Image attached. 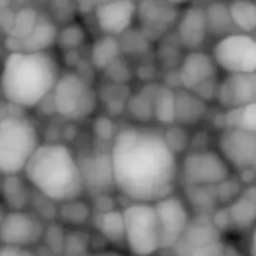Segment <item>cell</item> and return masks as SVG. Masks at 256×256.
Instances as JSON below:
<instances>
[{
    "instance_id": "obj_1",
    "label": "cell",
    "mask_w": 256,
    "mask_h": 256,
    "mask_svg": "<svg viewBox=\"0 0 256 256\" xmlns=\"http://www.w3.org/2000/svg\"><path fill=\"white\" fill-rule=\"evenodd\" d=\"M114 188L132 202L154 204L174 190L177 156L154 129H118L110 152Z\"/></svg>"
},
{
    "instance_id": "obj_2",
    "label": "cell",
    "mask_w": 256,
    "mask_h": 256,
    "mask_svg": "<svg viewBox=\"0 0 256 256\" xmlns=\"http://www.w3.org/2000/svg\"><path fill=\"white\" fill-rule=\"evenodd\" d=\"M58 76V63L50 51L9 52L0 72L2 94L16 108H32L50 96Z\"/></svg>"
},
{
    "instance_id": "obj_3",
    "label": "cell",
    "mask_w": 256,
    "mask_h": 256,
    "mask_svg": "<svg viewBox=\"0 0 256 256\" xmlns=\"http://www.w3.org/2000/svg\"><path fill=\"white\" fill-rule=\"evenodd\" d=\"M22 172L28 184L51 202L80 200L84 192L80 164L64 144H40Z\"/></svg>"
},
{
    "instance_id": "obj_4",
    "label": "cell",
    "mask_w": 256,
    "mask_h": 256,
    "mask_svg": "<svg viewBox=\"0 0 256 256\" xmlns=\"http://www.w3.org/2000/svg\"><path fill=\"white\" fill-rule=\"evenodd\" d=\"M40 146L38 128L22 116L0 118V174L20 176Z\"/></svg>"
},
{
    "instance_id": "obj_5",
    "label": "cell",
    "mask_w": 256,
    "mask_h": 256,
    "mask_svg": "<svg viewBox=\"0 0 256 256\" xmlns=\"http://www.w3.org/2000/svg\"><path fill=\"white\" fill-rule=\"evenodd\" d=\"M98 105V92L86 76L75 70L60 74L52 88V106L60 117L81 122L93 116Z\"/></svg>"
},
{
    "instance_id": "obj_6",
    "label": "cell",
    "mask_w": 256,
    "mask_h": 256,
    "mask_svg": "<svg viewBox=\"0 0 256 256\" xmlns=\"http://www.w3.org/2000/svg\"><path fill=\"white\" fill-rule=\"evenodd\" d=\"M124 244L135 256H152L159 250V222L153 204L132 202L122 210Z\"/></svg>"
},
{
    "instance_id": "obj_7",
    "label": "cell",
    "mask_w": 256,
    "mask_h": 256,
    "mask_svg": "<svg viewBox=\"0 0 256 256\" xmlns=\"http://www.w3.org/2000/svg\"><path fill=\"white\" fill-rule=\"evenodd\" d=\"M225 160L213 150H196L183 158L178 176L186 188H216L231 177Z\"/></svg>"
},
{
    "instance_id": "obj_8",
    "label": "cell",
    "mask_w": 256,
    "mask_h": 256,
    "mask_svg": "<svg viewBox=\"0 0 256 256\" xmlns=\"http://www.w3.org/2000/svg\"><path fill=\"white\" fill-rule=\"evenodd\" d=\"M216 66L228 74H255L256 42L252 34L234 33L219 39L210 54Z\"/></svg>"
},
{
    "instance_id": "obj_9",
    "label": "cell",
    "mask_w": 256,
    "mask_h": 256,
    "mask_svg": "<svg viewBox=\"0 0 256 256\" xmlns=\"http://www.w3.org/2000/svg\"><path fill=\"white\" fill-rule=\"evenodd\" d=\"M177 256H222L220 232L208 214L190 218L183 236L172 248Z\"/></svg>"
},
{
    "instance_id": "obj_10",
    "label": "cell",
    "mask_w": 256,
    "mask_h": 256,
    "mask_svg": "<svg viewBox=\"0 0 256 256\" xmlns=\"http://www.w3.org/2000/svg\"><path fill=\"white\" fill-rule=\"evenodd\" d=\"M218 153L230 166L243 172L255 168L256 164V134L225 128L218 138Z\"/></svg>"
},
{
    "instance_id": "obj_11",
    "label": "cell",
    "mask_w": 256,
    "mask_h": 256,
    "mask_svg": "<svg viewBox=\"0 0 256 256\" xmlns=\"http://www.w3.org/2000/svg\"><path fill=\"white\" fill-rule=\"evenodd\" d=\"M153 206L159 222V249H172L190 220L189 208L182 198L174 195H170Z\"/></svg>"
},
{
    "instance_id": "obj_12",
    "label": "cell",
    "mask_w": 256,
    "mask_h": 256,
    "mask_svg": "<svg viewBox=\"0 0 256 256\" xmlns=\"http://www.w3.org/2000/svg\"><path fill=\"white\" fill-rule=\"evenodd\" d=\"M45 228L40 218L28 212H9L0 222V240L3 246L28 249L40 242Z\"/></svg>"
},
{
    "instance_id": "obj_13",
    "label": "cell",
    "mask_w": 256,
    "mask_h": 256,
    "mask_svg": "<svg viewBox=\"0 0 256 256\" xmlns=\"http://www.w3.org/2000/svg\"><path fill=\"white\" fill-rule=\"evenodd\" d=\"M93 14L96 24L104 32V34L117 38L129 32L132 27L136 16V3L130 0L100 2L96 3Z\"/></svg>"
},
{
    "instance_id": "obj_14",
    "label": "cell",
    "mask_w": 256,
    "mask_h": 256,
    "mask_svg": "<svg viewBox=\"0 0 256 256\" xmlns=\"http://www.w3.org/2000/svg\"><path fill=\"white\" fill-rule=\"evenodd\" d=\"M255 74H228L218 84L216 100L226 111L255 104Z\"/></svg>"
},
{
    "instance_id": "obj_15",
    "label": "cell",
    "mask_w": 256,
    "mask_h": 256,
    "mask_svg": "<svg viewBox=\"0 0 256 256\" xmlns=\"http://www.w3.org/2000/svg\"><path fill=\"white\" fill-rule=\"evenodd\" d=\"M177 75L183 88L192 92L204 82L216 80L218 66L210 54L201 50L189 51L180 64Z\"/></svg>"
},
{
    "instance_id": "obj_16",
    "label": "cell",
    "mask_w": 256,
    "mask_h": 256,
    "mask_svg": "<svg viewBox=\"0 0 256 256\" xmlns=\"http://www.w3.org/2000/svg\"><path fill=\"white\" fill-rule=\"evenodd\" d=\"M58 27L48 15L39 14L32 33L21 42L6 38V46L10 52H46L57 40Z\"/></svg>"
},
{
    "instance_id": "obj_17",
    "label": "cell",
    "mask_w": 256,
    "mask_h": 256,
    "mask_svg": "<svg viewBox=\"0 0 256 256\" xmlns=\"http://www.w3.org/2000/svg\"><path fill=\"white\" fill-rule=\"evenodd\" d=\"M180 16L177 4L172 3H159V2H142L136 4V16L144 36L148 39L153 33H164L168 30L172 22Z\"/></svg>"
},
{
    "instance_id": "obj_18",
    "label": "cell",
    "mask_w": 256,
    "mask_h": 256,
    "mask_svg": "<svg viewBox=\"0 0 256 256\" xmlns=\"http://www.w3.org/2000/svg\"><path fill=\"white\" fill-rule=\"evenodd\" d=\"M177 36L182 44V46L188 48L189 51H198L207 36V20H206V10L202 6H188L178 16L177 24Z\"/></svg>"
},
{
    "instance_id": "obj_19",
    "label": "cell",
    "mask_w": 256,
    "mask_h": 256,
    "mask_svg": "<svg viewBox=\"0 0 256 256\" xmlns=\"http://www.w3.org/2000/svg\"><path fill=\"white\" fill-rule=\"evenodd\" d=\"M84 189L90 188L98 194L108 192L114 188L110 154H94L84 165H80Z\"/></svg>"
},
{
    "instance_id": "obj_20",
    "label": "cell",
    "mask_w": 256,
    "mask_h": 256,
    "mask_svg": "<svg viewBox=\"0 0 256 256\" xmlns=\"http://www.w3.org/2000/svg\"><path fill=\"white\" fill-rule=\"evenodd\" d=\"M206 112L207 104L195 93L184 88L174 92V123H178L180 128L196 124Z\"/></svg>"
},
{
    "instance_id": "obj_21",
    "label": "cell",
    "mask_w": 256,
    "mask_h": 256,
    "mask_svg": "<svg viewBox=\"0 0 256 256\" xmlns=\"http://www.w3.org/2000/svg\"><path fill=\"white\" fill-rule=\"evenodd\" d=\"M228 218L231 222V228L237 230H249L254 228L256 219V189L255 186H248L242 190V194L226 206Z\"/></svg>"
},
{
    "instance_id": "obj_22",
    "label": "cell",
    "mask_w": 256,
    "mask_h": 256,
    "mask_svg": "<svg viewBox=\"0 0 256 256\" xmlns=\"http://www.w3.org/2000/svg\"><path fill=\"white\" fill-rule=\"evenodd\" d=\"M0 195L9 212H24L30 204V190L18 176H4L0 182Z\"/></svg>"
},
{
    "instance_id": "obj_23",
    "label": "cell",
    "mask_w": 256,
    "mask_h": 256,
    "mask_svg": "<svg viewBox=\"0 0 256 256\" xmlns=\"http://www.w3.org/2000/svg\"><path fill=\"white\" fill-rule=\"evenodd\" d=\"M120 54H122L120 40L117 38L104 34L93 42L92 51H90V62L94 69L105 70L116 60L120 58Z\"/></svg>"
},
{
    "instance_id": "obj_24",
    "label": "cell",
    "mask_w": 256,
    "mask_h": 256,
    "mask_svg": "<svg viewBox=\"0 0 256 256\" xmlns=\"http://www.w3.org/2000/svg\"><path fill=\"white\" fill-rule=\"evenodd\" d=\"M160 84H146L136 93L130 94L126 104L129 114L140 122H150L153 118L154 96Z\"/></svg>"
},
{
    "instance_id": "obj_25",
    "label": "cell",
    "mask_w": 256,
    "mask_h": 256,
    "mask_svg": "<svg viewBox=\"0 0 256 256\" xmlns=\"http://www.w3.org/2000/svg\"><path fill=\"white\" fill-rule=\"evenodd\" d=\"M96 226L100 236L112 246L124 244V222L122 210H108L98 214Z\"/></svg>"
},
{
    "instance_id": "obj_26",
    "label": "cell",
    "mask_w": 256,
    "mask_h": 256,
    "mask_svg": "<svg viewBox=\"0 0 256 256\" xmlns=\"http://www.w3.org/2000/svg\"><path fill=\"white\" fill-rule=\"evenodd\" d=\"M206 10V20H207V30L208 34H214L219 39L234 34V22L230 15V9L226 4L222 3H213L204 8Z\"/></svg>"
},
{
    "instance_id": "obj_27",
    "label": "cell",
    "mask_w": 256,
    "mask_h": 256,
    "mask_svg": "<svg viewBox=\"0 0 256 256\" xmlns=\"http://www.w3.org/2000/svg\"><path fill=\"white\" fill-rule=\"evenodd\" d=\"M39 18V12L34 8H21L16 12H14V18H12V24L8 32V38L14 39V40H24L33 30L36 21Z\"/></svg>"
},
{
    "instance_id": "obj_28",
    "label": "cell",
    "mask_w": 256,
    "mask_h": 256,
    "mask_svg": "<svg viewBox=\"0 0 256 256\" xmlns=\"http://www.w3.org/2000/svg\"><path fill=\"white\" fill-rule=\"evenodd\" d=\"M174 88L166 86H159L154 104H153V118L160 124L171 126L174 123Z\"/></svg>"
},
{
    "instance_id": "obj_29",
    "label": "cell",
    "mask_w": 256,
    "mask_h": 256,
    "mask_svg": "<svg viewBox=\"0 0 256 256\" xmlns=\"http://www.w3.org/2000/svg\"><path fill=\"white\" fill-rule=\"evenodd\" d=\"M225 128L256 134V104L228 110L225 112Z\"/></svg>"
},
{
    "instance_id": "obj_30",
    "label": "cell",
    "mask_w": 256,
    "mask_h": 256,
    "mask_svg": "<svg viewBox=\"0 0 256 256\" xmlns=\"http://www.w3.org/2000/svg\"><path fill=\"white\" fill-rule=\"evenodd\" d=\"M236 28L250 34L256 28V6L252 2H236L228 6Z\"/></svg>"
},
{
    "instance_id": "obj_31",
    "label": "cell",
    "mask_w": 256,
    "mask_h": 256,
    "mask_svg": "<svg viewBox=\"0 0 256 256\" xmlns=\"http://www.w3.org/2000/svg\"><path fill=\"white\" fill-rule=\"evenodd\" d=\"M129 90L126 86L122 84H112L110 82L102 88V92L98 93V99L104 100L106 105V110L111 114H120L126 110V104L129 99Z\"/></svg>"
},
{
    "instance_id": "obj_32",
    "label": "cell",
    "mask_w": 256,
    "mask_h": 256,
    "mask_svg": "<svg viewBox=\"0 0 256 256\" xmlns=\"http://www.w3.org/2000/svg\"><path fill=\"white\" fill-rule=\"evenodd\" d=\"M86 40V30L80 22L69 21L62 28H58L56 45H58L63 51H75Z\"/></svg>"
},
{
    "instance_id": "obj_33",
    "label": "cell",
    "mask_w": 256,
    "mask_h": 256,
    "mask_svg": "<svg viewBox=\"0 0 256 256\" xmlns=\"http://www.w3.org/2000/svg\"><path fill=\"white\" fill-rule=\"evenodd\" d=\"M60 220L64 225L70 226H81L84 225L90 218V207L81 200H74L63 202L58 208Z\"/></svg>"
},
{
    "instance_id": "obj_34",
    "label": "cell",
    "mask_w": 256,
    "mask_h": 256,
    "mask_svg": "<svg viewBox=\"0 0 256 256\" xmlns=\"http://www.w3.org/2000/svg\"><path fill=\"white\" fill-rule=\"evenodd\" d=\"M188 201L200 210V214H207L218 204L214 188H186Z\"/></svg>"
},
{
    "instance_id": "obj_35",
    "label": "cell",
    "mask_w": 256,
    "mask_h": 256,
    "mask_svg": "<svg viewBox=\"0 0 256 256\" xmlns=\"http://www.w3.org/2000/svg\"><path fill=\"white\" fill-rule=\"evenodd\" d=\"M216 190V198H218V204L219 206H230L240 194H242V189H240V183L232 178V176L225 180L224 183L218 184L214 188Z\"/></svg>"
},
{
    "instance_id": "obj_36",
    "label": "cell",
    "mask_w": 256,
    "mask_h": 256,
    "mask_svg": "<svg viewBox=\"0 0 256 256\" xmlns=\"http://www.w3.org/2000/svg\"><path fill=\"white\" fill-rule=\"evenodd\" d=\"M93 132H94V136L99 141L112 142L114 138L118 134V128H117V124L114 123L112 118H110V117H98L94 120V124H93Z\"/></svg>"
},
{
    "instance_id": "obj_37",
    "label": "cell",
    "mask_w": 256,
    "mask_h": 256,
    "mask_svg": "<svg viewBox=\"0 0 256 256\" xmlns=\"http://www.w3.org/2000/svg\"><path fill=\"white\" fill-rule=\"evenodd\" d=\"M168 134L162 135L165 142L168 144V147L172 150V153L177 156L178 153L183 152V148L188 146V135L186 130H183L180 126L178 128H171L170 130H166Z\"/></svg>"
},
{
    "instance_id": "obj_38",
    "label": "cell",
    "mask_w": 256,
    "mask_h": 256,
    "mask_svg": "<svg viewBox=\"0 0 256 256\" xmlns=\"http://www.w3.org/2000/svg\"><path fill=\"white\" fill-rule=\"evenodd\" d=\"M0 256H36L30 249L22 248H10V246H2Z\"/></svg>"
},
{
    "instance_id": "obj_39",
    "label": "cell",
    "mask_w": 256,
    "mask_h": 256,
    "mask_svg": "<svg viewBox=\"0 0 256 256\" xmlns=\"http://www.w3.org/2000/svg\"><path fill=\"white\" fill-rule=\"evenodd\" d=\"M86 256H122L120 254H117V252H100V254H88V255Z\"/></svg>"
},
{
    "instance_id": "obj_40",
    "label": "cell",
    "mask_w": 256,
    "mask_h": 256,
    "mask_svg": "<svg viewBox=\"0 0 256 256\" xmlns=\"http://www.w3.org/2000/svg\"><path fill=\"white\" fill-rule=\"evenodd\" d=\"M0 72H2V63H0Z\"/></svg>"
},
{
    "instance_id": "obj_41",
    "label": "cell",
    "mask_w": 256,
    "mask_h": 256,
    "mask_svg": "<svg viewBox=\"0 0 256 256\" xmlns=\"http://www.w3.org/2000/svg\"><path fill=\"white\" fill-rule=\"evenodd\" d=\"M234 256H240V255H234Z\"/></svg>"
}]
</instances>
